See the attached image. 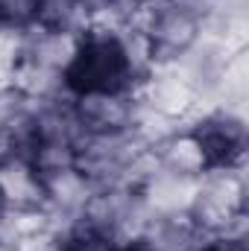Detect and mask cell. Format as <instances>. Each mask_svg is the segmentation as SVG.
<instances>
[{"label": "cell", "instance_id": "1", "mask_svg": "<svg viewBox=\"0 0 249 251\" xmlns=\"http://www.w3.org/2000/svg\"><path fill=\"white\" fill-rule=\"evenodd\" d=\"M150 70L144 44L132 26L126 29H82L76 56L64 73V91L103 94L135 91Z\"/></svg>", "mask_w": 249, "mask_h": 251}, {"label": "cell", "instance_id": "2", "mask_svg": "<svg viewBox=\"0 0 249 251\" xmlns=\"http://www.w3.org/2000/svg\"><path fill=\"white\" fill-rule=\"evenodd\" d=\"M129 26L138 32L150 67L176 64L208 32V0H158Z\"/></svg>", "mask_w": 249, "mask_h": 251}, {"label": "cell", "instance_id": "3", "mask_svg": "<svg viewBox=\"0 0 249 251\" xmlns=\"http://www.w3.org/2000/svg\"><path fill=\"white\" fill-rule=\"evenodd\" d=\"M187 216L196 228L211 234H235L247 237L249 219V184L247 170H211L205 173L190 193Z\"/></svg>", "mask_w": 249, "mask_h": 251}, {"label": "cell", "instance_id": "4", "mask_svg": "<svg viewBox=\"0 0 249 251\" xmlns=\"http://www.w3.org/2000/svg\"><path fill=\"white\" fill-rule=\"evenodd\" d=\"M187 126L202 140L214 170H247V152H249L247 108L214 102V105L199 108L187 120Z\"/></svg>", "mask_w": 249, "mask_h": 251}, {"label": "cell", "instance_id": "5", "mask_svg": "<svg viewBox=\"0 0 249 251\" xmlns=\"http://www.w3.org/2000/svg\"><path fill=\"white\" fill-rule=\"evenodd\" d=\"M70 111L79 134H129L138 131L144 114L135 91L76 94L70 97Z\"/></svg>", "mask_w": 249, "mask_h": 251}, {"label": "cell", "instance_id": "6", "mask_svg": "<svg viewBox=\"0 0 249 251\" xmlns=\"http://www.w3.org/2000/svg\"><path fill=\"white\" fill-rule=\"evenodd\" d=\"M150 155H153L156 170H161L173 178H182V181H199L205 173L214 170L202 140L187 123L170 126L164 134H158L150 143Z\"/></svg>", "mask_w": 249, "mask_h": 251}, {"label": "cell", "instance_id": "7", "mask_svg": "<svg viewBox=\"0 0 249 251\" xmlns=\"http://www.w3.org/2000/svg\"><path fill=\"white\" fill-rule=\"evenodd\" d=\"M47 207L44 176L30 164L27 155H9L0 161V213L32 216Z\"/></svg>", "mask_w": 249, "mask_h": 251}, {"label": "cell", "instance_id": "8", "mask_svg": "<svg viewBox=\"0 0 249 251\" xmlns=\"http://www.w3.org/2000/svg\"><path fill=\"white\" fill-rule=\"evenodd\" d=\"M202 240L205 234L196 228L187 210H182V213H147L129 246L141 251H196Z\"/></svg>", "mask_w": 249, "mask_h": 251}, {"label": "cell", "instance_id": "9", "mask_svg": "<svg viewBox=\"0 0 249 251\" xmlns=\"http://www.w3.org/2000/svg\"><path fill=\"white\" fill-rule=\"evenodd\" d=\"M124 243L106 231H97L85 222H70L59 231L56 251H121Z\"/></svg>", "mask_w": 249, "mask_h": 251}, {"label": "cell", "instance_id": "10", "mask_svg": "<svg viewBox=\"0 0 249 251\" xmlns=\"http://www.w3.org/2000/svg\"><path fill=\"white\" fill-rule=\"evenodd\" d=\"M44 0H0V32L21 35L32 29L41 18Z\"/></svg>", "mask_w": 249, "mask_h": 251}, {"label": "cell", "instance_id": "11", "mask_svg": "<svg viewBox=\"0 0 249 251\" xmlns=\"http://www.w3.org/2000/svg\"><path fill=\"white\" fill-rule=\"evenodd\" d=\"M196 251H249V237H235V234H211L199 243Z\"/></svg>", "mask_w": 249, "mask_h": 251}, {"label": "cell", "instance_id": "12", "mask_svg": "<svg viewBox=\"0 0 249 251\" xmlns=\"http://www.w3.org/2000/svg\"><path fill=\"white\" fill-rule=\"evenodd\" d=\"M112 3H115V6H118L121 12H124L126 18H129V21H132L135 15L147 12V9H150V6H156L158 0H112Z\"/></svg>", "mask_w": 249, "mask_h": 251}, {"label": "cell", "instance_id": "13", "mask_svg": "<svg viewBox=\"0 0 249 251\" xmlns=\"http://www.w3.org/2000/svg\"><path fill=\"white\" fill-rule=\"evenodd\" d=\"M121 251H141V249H135V246H124Z\"/></svg>", "mask_w": 249, "mask_h": 251}, {"label": "cell", "instance_id": "14", "mask_svg": "<svg viewBox=\"0 0 249 251\" xmlns=\"http://www.w3.org/2000/svg\"><path fill=\"white\" fill-rule=\"evenodd\" d=\"M82 3H97V0H82Z\"/></svg>", "mask_w": 249, "mask_h": 251}]
</instances>
